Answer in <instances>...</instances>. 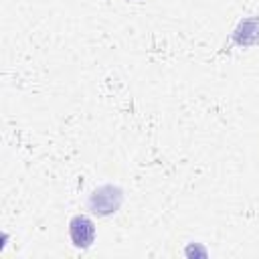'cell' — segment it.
Returning <instances> with one entry per match:
<instances>
[{"mask_svg":"<svg viewBox=\"0 0 259 259\" xmlns=\"http://www.w3.org/2000/svg\"><path fill=\"white\" fill-rule=\"evenodd\" d=\"M121 200H123V192L121 188L117 186H111V184H105V186H99L97 190L91 192L89 196V206L95 214H111L115 212L119 206H121Z\"/></svg>","mask_w":259,"mask_h":259,"instance_id":"cell-1","label":"cell"},{"mask_svg":"<svg viewBox=\"0 0 259 259\" xmlns=\"http://www.w3.org/2000/svg\"><path fill=\"white\" fill-rule=\"evenodd\" d=\"M69 235L77 249H87V247H91V243L95 239V225L89 217L77 214L69 223Z\"/></svg>","mask_w":259,"mask_h":259,"instance_id":"cell-2","label":"cell"}]
</instances>
